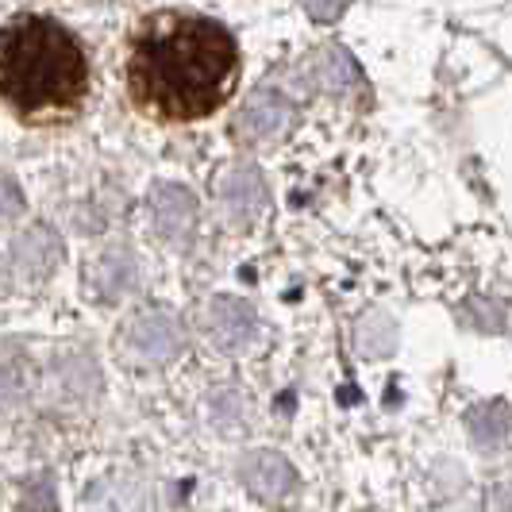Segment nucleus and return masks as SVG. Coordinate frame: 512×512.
<instances>
[{
    "label": "nucleus",
    "instance_id": "obj_1",
    "mask_svg": "<svg viewBox=\"0 0 512 512\" xmlns=\"http://www.w3.org/2000/svg\"><path fill=\"white\" fill-rule=\"evenodd\" d=\"M239 81V43L220 20L197 12H151L131 27L124 89L154 124H197L216 116Z\"/></svg>",
    "mask_w": 512,
    "mask_h": 512
},
{
    "label": "nucleus",
    "instance_id": "obj_2",
    "mask_svg": "<svg viewBox=\"0 0 512 512\" xmlns=\"http://www.w3.org/2000/svg\"><path fill=\"white\" fill-rule=\"evenodd\" d=\"M89 58L66 24L24 12L0 24V101L27 128H58L81 116Z\"/></svg>",
    "mask_w": 512,
    "mask_h": 512
}]
</instances>
